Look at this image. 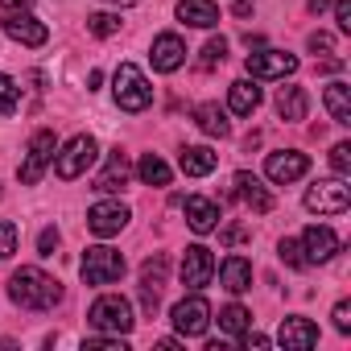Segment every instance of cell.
<instances>
[{
  "label": "cell",
  "instance_id": "cb8c5ba5",
  "mask_svg": "<svg viewBox=\"0 0 351 351\" xmlns=\"http://www.w3.org/2000/svg\"><path fill=\"white\" fill-rule=\"evenodd\" d=\"M219 285H223L228 293H244V289H252V265H248L244 256H228V261L219 265Z\"/></svg>",
  "mask_w": 351,
  "mask_h": 351
},
{
  "label": "cell",
  "instance_id": "484cf974",
  "mask_svg": "<svg viewBox=\"0 0 351 351\" xmlns=\"http://www.w3.org/2000/svg\"><path fill=\"white\" fill-rule=\"evenodd\" d=\"M322 104H326V112H330V120L335 124H351V87L347 83H330L326 91H322Z\"/></svg>",
  "mask_w": 351,
  "mask_h": 351
},
{
  "label": "cell",
  "instance_id": "7dc6e473",
  "mask_svg": "<svg viewBox=\"0 0 351 351\" xmlns=\"http://www.w3.org/2000/svg\"><path fill=\"white\" fill-rule=\"evenodd\" d=\"M29 0H0V9H25Z\"/></svg>",
  "mask_w": 351,
  "mask_h": 351
},
{
  "label": "cell",
  "instance_id": "5bb4252c",
  "mask_svg": "<svg viewBox=\"0 0 351 351\" xmlns=\"http://www.w3.org/2000/svg\"><path fill=\"white\" fill-rule=\"evenodd\" d=\"M306 169H310V157H306V153H298V149L269 153V161H265V173H269V178H273L277 186H285V182H298Z\"/></svg>",
  "mask_w": 351,
  "mask_h": 351
},
{
  "label": "cell",
  "instance_id": "f6af8a7d",
  "mask_svg": "<svg viewBox=\"0 0 351 351\" xmlns=\"http://www.w3.org/2000/svg\"><path fill=\"white\" fill-rule=\"evenodd\" d=\"M244 42H248V50H261V46H265V38H261V34H248Z\"/></svg>",
  "mask_w": 351,
  "mask_h": 351
},
{
  "label": "cell",
  "instance_id": "9c48e42d",
  "mask_svg": "<svg viewBox=\"0 0 351 351\" xmlns=\"http://www.w3.org/2000/svg\"><path fill=\"white\" fill-rule=\"evenodd\" d=\"M244 71H248V79L269 83V79H285V75H293V71H298V58L285 54V50H265V46H261L256 54H248Z\"/></svg>",
  "mask_w": 351,
  "mask_h": 351
},
{
  "label": "cell",
  "instance_id": "603a6c76",
  "mask_svg": "<svg viewBox=\"0 0 351 351\" xmlns=\"http://www.w3.org/2000/svg\"><path fill=\"white\" fill-rule=\"evenodd\" d=\"M228 108H232L236 116H252V112L261 108V87H256V79H236V83L228 87Z\"/></svg>",
  "mask_w": 351,
  "mask_h": 351
},
{
  "label": "cell",
  "instance_id": "bcb514c9",
  "mask_svg": "<svg viewBox=\"0 0 351 351\" xmlns=\"http://www.w3.org/2000/svg\"><path fill=\"white\" fill-rule=\"evenodd\" d=\"M330 9V0H310V13H326Z\"/></svg>",
  "mask_w": 351,
  "mask_h": 351
},
{
  "label": "cell",
  "instance_id": "44dd1931",
  "mask_svg": "<svg viewBox=\"0 0 351 351\" xmlns=\"http://www.w3.org/2000/svg\"><path fill=\"white\" fill-rule=\"evenodd\" d=\"M178 165H182L186 178H207V173L219 165V153H211L207 145H186V149L178 153Z\"/></svg>",
  "mask_w": 351,
  "mask_h": 351
},
{
  "label": "cell",
  "instance_id": "ffe728a7",
  "mask_svg": "<svg viewBox=\"0 0 351 351\" xmlns=\"http://www.w3.org/2000/svg\"><path fill=\"white\" fill-rule=\"evenodd\" d=\"M186 223H191V232H199V236L215 232V228H219V203H211V199H203V195L186 199Z\"/></svg>",
  "mask_w": 351,
  "mask_h": 351
},
{
  "label": "cell",
  "instance_id": "d6a6232c",
  "mask_svg": "<svg viewBox=\"0 0 351 351\" xmlns=\"http://www.w3.org/2000/svg\"><path fill=\"white\" fill-rule=\"evenodd\" d=\"M277 252H281V261H285L289 269H306V252H302V244H298V240H281V244H277Z\"/></svg>",
  "mask_w": 351,
  "mask_h": 351
},
{
  "label": "cell",
  "instance_id": "8992f818",
  "mask_svg": "<svg viewBox=\"0 0 351 351\" xmlns=\"http://www.w3.org/2000/svg\"><path fill=\"white\" fill-rule=\"evenodd\" d=\"M54 153H58V141H54V132H50V128L34 132V141H29V149H25V161H21V169H17L25 186H38V182H42L46 165H54Z\"/></svg>",
  "mask_w": 351,
  "mask_h": 351
},
{
  "label": "cell",
  "instance_id": "f35d334b",
  "mask_svg": "<svg viewBox=\"0 0 351 351\" xmlns=\"http://www.w3.org/2000/svg\"><path fill=\"white\" fill-rule=\"evenodd\" d=\"M219 240H223L228 248H236V244H244V240H248V228H240V223H232V228H223V232H219Z\"/></svg>",
  "mask_w": 351,
  "mask_h": 351
},
{
  "label": "cell",
  "instance_id": "836d02e7",
  "mask_svg": "<svg viewBox=\"0 0 351 351\" xmlns=\"http://www.w3.org/2000/svg\"><path fill=\"white\" fill-rule=\"evenodd\" d=\"M17 223H9V219H0V261H5V256H13L17 252Z\"/></svg>",
  "mask_w": 351,
  "mask_h": 351
},
{
  "label": "cell",
  "instance_id": "b9f144b4",
  "mask_svg": "<svg viewBox=\"0 0 351 351\" xmlns=\"http://www.w3.org/2000/svg\"><path fill=\"white\" fill-rule=\"evenodd\" d=\"M269 343H273L269 335H256V330H244V347H248V351H252V347H256V351H265Z\"/></svg>",
  "mask_w": 351,
  "mask_h": 351
},
{
  "label": "cell",
  "instance_id": "7c38bea8",
  "mask_svg": "<svg viewBox=\"0 0 351 351\" xmlns=\"http://www.w3.org/2000/svg\"><path fill=\"white\" fill-rule=\"evenodd\" d=\"M128 219H132V211L124 207V203H95L91 211H87V228L95 232V236H120L124 228H128Z\"/></svg>",
  "mask_w": 351,
  "mask_h": 351
},
{
  "label": "cell",
  "instance_id": "ab89813d",
  "mask_svg": "<svg viewBox=\"0 0 351 351\" xmlns=\"http://www.w3.org/2000/svg\"><path fill=\"white\" fill-rule=\"evenodd\" d=\"M330 318H335V330H343V335H347V330H351V302H339Z\"/></svg>",
  "mask_w": 351,
  "mask_h": 351
},
{
  "label": "cell",
  "instance_id": "30bf717a",
  "mask_svg": "<svg viewBox=\"0 0 351 351\" xmlns=\"http://www.w3.org/2000/svg\"><path fill=\"white\" fill-rule=\"evenodd\" d=\"M211 277H215V256H211V248H207V244H191V248L182 252V285H186V289H203V285H211Z\"/></svg>",
  "mask_w": 351,
  "mask_h": 351
},
{
  "label": "cell",
  "instance_id": "277c9868",
  "mask_svg": "<svg viewBox=\"0 0 351 351\" xmlns=\"http://www.w3.org/2000/svg\"><path fill=\"white\" fill-rule=\"evenodd\" d=\"M112 91H116L120 112H145V108L153 104V87H149V79H145L132 62H120V66H116Z\"/></svg>",
  "mask_w": 351,
  "mask_h": 351
},
{
  "label": "cell",
  "instance_id": "74e56055",
  "mask_svg": "<svg viewBox=\"0 0 351 351\" xmlns=\"http://www.w3.org/2000/svg\"><path fill=\"white\" fill-rule=\"evenodd\" d=\"M58 228H46L42 236H38V256H54V248H58Z\"/></svg>",
  "mask_w": 351,
  "mask_h": 351
},
{
  "label": "cell",
  "instance_id": "5b68a950",
  "mask_svg": "<svg viewBox=\"0 0 351 351\" xmlns=\"http://www.w3.org/2000/svg\"><path fill=\"white\" fill-rule=\"evenodd\" d=\"M79 273H83V285H116L124 277V256L108 244H95V248L83 252Z\"/></svg>",
  "mask_w": 351,
  "mask_h": 351
},
{
  "label": "cell",
  "instance_id": "60d3db41",
  "mask_svg": "<svg viewBox=\"0 0 351 351\" xmlns=\"http://www.w3.org/2000/svg\"><path fill=\"white\" fill-rule=\"evenodd\" d=\"M310 50L314 54H330L335 50V38L330 34H310Z\"/></svg>",
  "mask_w": 351,
  "mask_h": 351
},
{
  "label": "cell",
  "instance_id": "7bdbcfd3",
  "mask_svg": "<svg viewBox=\"0 0 351 351\" xmlns=\"http://www.w3.org/2000/svg\"><path fill=\"white\" fill-rule=\"evenodd\" d=\"M256 9V0H236V17H248Z\"/></svg>",
  "mask_w": 351,
  "mask_h": 351
},
{
  "label": "cell",
  "instance_id": "4fadbf2b",
  "mask_svg": "<svg viewBox=\"0 0 351 351\" xmlns=\"http://www.w3.org/2000/svg\"><path fill=\"white\" fill-rule=\"evenodd\" d=\"M165 269H169V261H165L161 252L149 256L145 269H141V306H145L149 318L157 314V302H161V289H165Z\"/></svg>",
  "mask_w": 351,
  "mask_h": 351
},
{
  "label": "cell",
  "instance_id": "ee69618b",
  "mask_svg": "<svg viewBox=\"0 0 351 351\" xmlns=\"http://www.w3.org/2000/svg\"><path fill=\"white\" fill-rule=\"evenodd\" d=\"M339 66H343V62H330V58H326V62H318V75H335Z\"/></svg>",
  "mask_w": 351,
  "mask_h": 351
},
{
  "label": "cell",
  "instance_id": "7a4b0ae2",
  "mask_svg": "<svg viewBox=\"0 0 351 351\" xmlns=\"http://www.w3.org/2000/svg\"><path fill=\"white\" fill-rule=\"evenodd\" d=\"M87 322H91V330H99V335H128V330L136 326L132 302L120 298V293H104V298H95Z\"/></svg>",
  "mask_w": 351,
  "mask_h": 351
},
{
  "label": "cell",
  "instance_id": "ac0fdd59",
  "mask_svg": "<svg viewBox=\"0 0 351 351\" xmlns=\"http://www.w3.org/2000/svg\"><path fill=\"white\" fill-rule=\"evenodd\" d=\"M277 343L285 351H310L318 343V326L310 318H281V330H277Z\"/></svg>",
  "mask_w": 351,
  "mask_h": 351
},
{
  "label": "cell",
  "instance_id": "2e32d148",
  "mask_svg": "<svg viewBox=\"0 0 351 351\" xmlns=\"http://www.w3.org/2000/svg\"><path fill=\"white\" fill-rule=\"evenodd\" d=\"M5 34H9L13 42H21V46H46V42H50V29H46L38 17L21 13V9H13V13L5 17Z\"/></svg>",
  "mask_w": 351,
  "mask_h": 351
},
{
  "label": "cell",
  "instance_id": "1f68e13d",
  "mask_svg": "<svg viewBox=\"0 0 351 351\" xmlns=\"http://www.w3.org/2000/svg\"><path fill=\"white\" fill-rule=\"evenodd\" d=\"M223 58H228V42H223V38H211V42L203 46L199 66H203V71H215V66H223Z\"/></svg>",
  "mask_w": 351,
  "mask_h": 351
},
{
  "label": "cell",
  "instance_id": "4316f807",
  "mask_svg": "<svg viewBox=\"0 0 351 351\" xmlns=\"http://www.w3.org/2000/svg\"><path fill=\"white\" fill-rule=\"evenodd\" d=\"M195 124H199L207 136H219V141L232 132V124H228V112H223L219 104H199V108H195Z\"/></svg>",
  "mask_w": 351,
  "mask_h": 351
},
{
  "label": "cell",
  "instance_id": "e575fe53",
  "mask_svg": "<svg viewBox=\"0 0 351 351\" xmlns=\"http://www.w3.org/2000/svg\"><path fill=\"white\" fill-rule=\"evenodd\" d=\"M330 165H335L339 178H343V173H351V145H347V141H339V145L330 149Z\"/></svg>",
  "mask_w": 351,
  "mask_h": 351
},
{
  "label": "cell",
  "instance_id": "83f0119b",
  "mask_svg": "<svg viewBox=\"0 0 351 351\" xmlns=\"http://www.w3.org/2000/svg\"><path fill=\"white\" fill-rule=\"evenodd\" d=\"M136 173H141L145 186H169V165H165L157 153H145L141 165H136Z\"/></svg>",
  "mask_w": 351,
  "mask_h": 351
},
{
  "label": "cell",
  "instance_id": "4dcf8cb0",
  "mask_svg": "<svg viewBox=\"0 0 351 351\" xmlns=\"http://www.w3.org/2000/svg\"><path fill=\"white\" fill-rule=\"evenodd\" d=\"M87 29H91L95 38H112V34H120V17H116V13H91V17H87Z\"/></svg>",
  "mask_w": 351,
  "mask_h": 351
},
{
  "label": "cell",
  "instance_id": "d4e9b609",
  "mask_svg": "<svg viewBox=\"0 0 351 351\" xmlns=\"http://www.w3.org/2000/svg\"><path fill=\"white\" fill-rule=\"evenodd\" d=\"M306 112H310V95H306V87H281L277 91V116L281 120H306Z\"/></svg>",
  "mask_w": 351,
  "mask_h": 351
},
{
  "label": "cell",
  "instance_id": "d590c367",
  "mask_svg": "<svg viewBox=\"0 0 351 351\" xmlns=\"http://www.w3.org/2000/svg\"><path fill=\"white\" fill-rule=\"evenodd\" d=\"M83 351H128V347H124V335H108V339H87Z\"/></svg>",
  "mask_w": 351,
  "mask_h": 351
},
{
  "label": "cell",
  "instance_id": "9a60e30c",
  "mask_svg": "<svg viewBox=\"0 0 351 351\" xmlns=\"http://www.w3.org/2000/svg\"><path fill=\"white\" fill-rule=\"evenodd\" d=\"M149 58H153V71L173 75V71H178V66L186 62V42H182L178 34H157V38H153Z\"/></svg>",
  "mask_w": 351,
  "mask_h": 351
},
{
  "label": "cell",
  "instance_id": "f1b7e54d",
  "mask_svg": "<svg viewBox=\"0 0 351 351\" xmlns=\"http://www.w3.org/2000/svg\"><path fill=\"white\" fill-rule=\"evenodd\" d=\"M252 326V314L244 310V306H223L219 310V330H228V335H244Z\"/></svg>",
  "mask_w": 351,
  "mask_h": 351
},
{
  "label": "cell",
  "instance_id": "6da1fadb",
  "mask_svg": "<svg viewBox=\"0 0 351 351\" xmlns=\"http://www.w3.org/2000/svg\"><path fill=\"white\" fill-rule=\"evenodd\" d=\"M9 298L21 306V310H54L58 302H62V285L50 277V273H42V269H17L13 273V281H9Z\"/></svg>",
  "mask_w": 351,
  "mask_h": 351
},
{
  "label": "cell",
  "instance_id": "d6986e66",
  "mask_svg": "<svg viewBox=\"0 0 351 351\" xmlns=\"http://www.w3.org/2000/svg\"><path fill=\"white\" fill-rule=\"evenodd\" d=\"M178 21L195 29H215L219 25V5L215 0H178Z\"/></svg>",
  "mask_w": 351,
  "mask_h": 351
},
{
  "label": "cell",
  "instance_id": "8d00e7d4",
  "mask_svg": "<svg viewBox=\"0 0 351 351\" xmlns=\"http://www.w3.org/2000/svg\"><path fill=\"white\" fill-rule=\"evenodd\" d=\"M335 5V25L339 34H351V0H330Z\"/></svg>",
  "mask_w": 351,
  "mask_h": 351
},
{
  "label": "cell",
  "instance_id": "ba28073f",
  "mask_svg": "<svg viewBox=\"0 0 351 351\" xmlns=\"http://www.w3.org/2000/svg\"><path fill=\"white\" fill-rule=\"evenodd\" d=\"M351 207V191L343 186V178H322L306 191V211L314 215H343Z\"/></svg>",
  "mask_w": 351,
  "mask_h": 351
},
{
  "label": "cell",
  "instance_id": "8fae6325",
  "mask_svg": "<svg viewBox=\"0 0 351 351\" xmlns=\"http://www.w3.org/2000/svg\"><path fill=\"white\" fill-rule=\"evenodd\" d=\"M298 244H302V252H306V265H326V261H335V252H339V236H335L326 223H310Z\"/></svg>",
  "mask_w": 351,
  "mask_h": 351
},
{
  "label": "cell",
  "instance_id": "3957f363",
  "mask_svg": "<svg viewBox=\"0 0 351 351\" xmlns=\"http://www.w3.org/2000/svg\"><path fill=\"white\" fill-rule=\"evenodd\" d=\"M95 157H99L95 136L79 132V136H71V141L62 145V153H54V173H58L62 182H75V178H83V173L95 165Z\"/></svg>",
  "mask_w": 351,
  "mask_h": 351
},
{
  "label": "cell",
  "instance_id": "f546056e",
  "mask_svg": "<svg viewBox=\"0 0 351 351\" xmlns=\"http://www.w3.org/2000/svg\"><path fill=\"white\" fill-rule=\"evenodd\" d=\"M17 108H21V87L9 75H0V116H13Z\"/></svg>",
  "mask_w": 351,
  "mask_h": 351
},
{
  "label": "cell",
  "instance_id": "52a82bcc",
  "mask_svg": "<svg viewBox=\"0 0 351 351\" xmlns=\"http://www.w3.org/2000/svg\"><path fill=\"white\" fill-rule=\"evenodd\" d=\"M169 318H173V326H178V335L199 339V335H207V326H211V302L195 289L191 298H182L178 306L169 310Z\"/></svg>",
  "mask_w": 351,
  "mask_h": 351
},
{
  "label": "cell",
  "instance_id": "c3c4849f",
  "mask_svg": "<svg viewBox=\"0 0 351 351\" xmlns=\"http://www.w3.org/2000/svg\"><path fill=\"white\" fill-rule=\"evenodd\" d=\"M108 5H116V9H128V5H136V0H108Z\"/></svg>",
  "mask_w": 351,
  "mask_h": 351
},
{
  "label": "cell",
  "instance_id": "7402d4cb",
  "mask_svg": "<svg viewBox=\"0 0 351 351\" xmlns=\"http://www.w3.org/2000/svg\"><path fill=\"white\" fill-rule=\"evenodd\" d=\"M128 186V157L120 153V149H112L108 153V165H104V173L95 178V191H104V195H116V191H124Z\"/></svg>",
  "mask_w": 351,
  "mask_h": 351
},
{
  "label": "cell",
  "instance_id": "e0dca14e",
  "mask_svg": "<svg viewBox=\"0 0 351 351\" xmlns=\"http://www.w3.org/2000/svg\"><path fill=\"white\" fill-rule=\"evenodd\" d=\"M232 186H236V199H244V207H252L256 215H269L273 211V195L265 191V182L256 178V173L240 169L236 178H232Z\"/></svg>",
  "mask_w": 351,
  "mask_h": 351
}]
</instances>
